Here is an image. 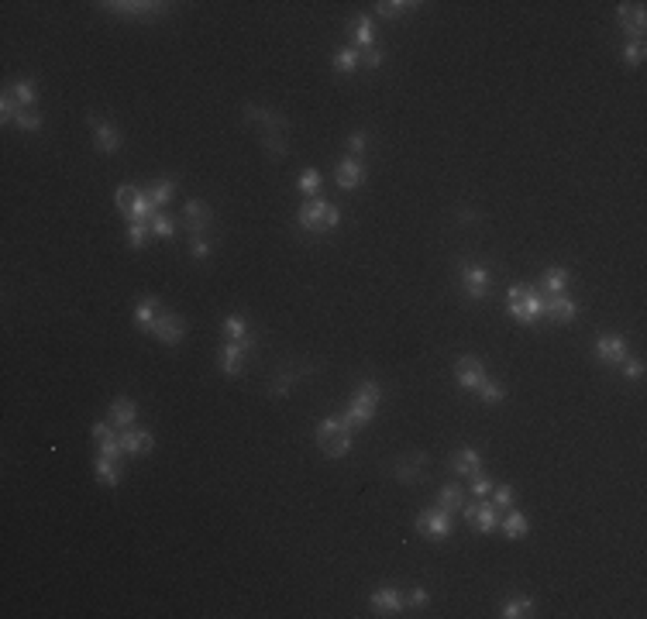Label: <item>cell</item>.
Segmentation results:
<instances>
[{
	"mask_svg": "<svg viewBox=\"0 0 647 619\" xmlns=\"http://www.w3.org/2000/svg\"><path fill=\"white\" fill-rule=\"evenodd\" d=\"M317 447L324 458H344L351 451V427H344L341 416H327L317 423Z\"/></svg>",
	"mask_w": 647,
	"mask_h": 619,
	"instance_id": "1",
	"label": "cell"
},
{
	"mask_svg": "<svg viewBox=\"0 0 647 619\" xmlns=\"http://www.w3.org/2000/svg\"><path fill=\"white\" fill-rule=\"evenodd\" d=\"M379 403H383V389L375 386V382H362L359 392H355V399L348 403V413L341 416L344 420V427H365L368 420H372V413L379 410Z\"/></svg>",
	"mask_w": 647,
	"mask_h": 619,
	"instance_id": "2",
	"label": "cell"
},
{
	"mask_svg": "<svg viewBox=\"0 0 647 619\" xmlns=\"http://www.w3.org/2000/svg\"><path fill=\"white\" fill-rule=\"evenodd\" d=\"M506 313L517 320V324H537L544 317V300L541 293L527 289V285H510V307Z\"/></svg>",
	"mask_w": 647,
	"mask_h": 619,
	"instance_id": "3",
	"label": "cell"
},
{
	"mask_svg": "<svg viewBox=\"0 0 647 619\" xmlns=\"http://www.w3.org/2000/svg\"><path fill=\"white\" fill-rule=\"evenodd\" d=\"M296 220H300V228H307V231H331V228L341 224V213H337V206L324 204V200H307V204L300 206Z\"/></svg>",
	"mask_w": 647,
	"mask_h": 619,
	"instance_id": "4",
	"label": "cell"
},
{
	"mask_svg": "<svg viewBox=\"0 0 647 619\" xmlns=\"http://www.w3.org/2000/svg\"><path fill=\"white\" fill-rule=\"evenodd\" d=\"M110 14H121V18H162L169 4H156V0H107L100 4Z\"/></svg>",
	"mask_w": 647,
	"mask_h": 619,
	"instance_id": "5",
	"label": "cell"
},
{
	"mask_svg": "<svg viewBox=\"0 0 647 619\" xmlns=\"http://www.w3.org/2000/svg\"><path fill=\"white\" fill-rule=\"evenodd\" d=\"M416 533L424 541H444L451 533V519H448V509H424L416 516Z\"/></svg>",
	"mask_w": 647,
	"mask_h": 619,
	"instance_id": "6",
	"label": "cell"
},
{
	"mask_svg": "<svg viewBox=\"0 0 647 619\" xmlns=\"http://www.w3.org/2000/svg\"><path fill=\"white\" fill-rule=\"evenodd\" d=\"M248 351H252V337L228 341V344H224V351H221V372H224V375H241Z\"/></svg>",
	"mask_w": 647,
	"mask_h": 619,
	"instance_id": "7",
	"label": "cell"
},
{
	"mask_svg": "<svg viewBox=\"0 0 647 619\" xmlns=\"http://www.w3.org/2000/svg\"><path fill=\"white\" fill-rule=\"evenodd\" d=\"M86 121H90V128H93V145H97V152L114 155L121 148V131L114 128V124L100 121L97 114H86Z\"/></svg>",
	"mask_w": 647,
	"mask_h": 619,
	"instance_id": "8",
	"label": "cell"
},
{
	"mask_svg": "<svg viewBox=\"0 0 647 619\" xmlns=\"http://www.w3.org/2000/svg\"><path fill=\"white\" fill-rule=\"evenodd\" d=\"M482 379H486V368H482V361L475 358V355H462V358L455 361V382L462 389H479Z\"/></svg>",
	"mask_w": 647,
	"mask_h": 619,
	"instance_id": "9",
	"label": "cell"
},
{
	"mask_svg": "<svg viewBox=\"0 0 647 619\" xmlns=\"http://www.w3.org/2000/svg\"><path fill=\"white\" fill-rule=\"evenodd\" d=\"M148 331H152L162 344H180L182 334H186V324H182V317H176V313H158V320L148 327Z\"/></svg>",
	"mask_w": 647,
	"mask_h": 619,
	"instance_id": "10",
	"label": "cell"
},
{
	"mask_svg": "<svg viewBox=\"0 0 647 619\" xmlns=\"http://www.w3.org/2000/svg\"><path fill=\"white\" fill-rule=\"evenodd\" d=\"M368 606H372L379 616H396V613L407 609V595L400 592V589H379V592H372Z\"/></svg>",
	"mask_w": 647,
	"mask_h": 619,
	"instance_id": "11",
	"label": "cell"
},
{
	"mask_svg": "<svg viewBox=\"0 0 647 619\" xmlns=\"http://www.w3.org/2000/svg\"><path fill=\"white\" fill-rule=\"evenodd\" d=\"M252 124H259L262 134H283L286 121L276 114V110H265V107H255V103H245V110H241Z\"/></svg>",
	"mask_w": 647,
	"mask_h": 619,
	"instance_id": "12",
	"label": "cell"
},
{
	"mask_svg": "<svg viewBox=\"0 0 647 619\" xmlns=\"http://www.w3.org/2000/svg\"><path fill=\"white\" fill-rule=\"evenodd\" d=\"M462 285L472 300H486L489 296V269L482 265H465L462 269Z\"/></svg>",
	"mask_w": 647,
	"mask_h": 619,
	"instance_id": "13",
	"label": "cell"
},
{
	"mask_svg": "<svg viewBox=\"0 0 647 619\" xmlns=\"http://www.w3.org/2000/svg\"><path fill=\"white\" fill-rule=\"evenodd\" d=\"M121 451L131 454V458H138V454H148L152 447H156V437L148 434V430H134V427H124V434H121Z\"/></svg>",
	"mask_w": 647,
	"mask_h": 619,
	"instance_id": "14",
	"label": "cell"
},
{
	"mask_svg": "<svg viewBox=\"0 0 647 619\" xmlns=\"http://www.w3.org/2000/svg\"><path fill=\"white\" fill-rule=\"evenodd\" d=\"M617 18H620V25L626 35H644L647 28V14H644V4H620L617 7Z\"/></svg>",
	"mask_w": 647,
	"mask_h": 619,
	"instance_id": "15",
	"label": "cell"
},
{
	"mask_svg": "<svg viewBox=\"0 0 647 619\" xmlns=\"http://www.w3.org/2000/svg\"><path fill=\"white\" fill-rule=\"evenodd\" d=\"M544 317H551L558 324H571L578 317V303L569 300V296H561V293H554L551 300H544Z\"/></svg>",
	"mask_w": 647,
	"mask_h": 619,
	"instance_id": "16",
	"label": "cell"
},
{
	"mask_svg": "<svg viewBox=\"0 0 647 619\" xmlns=\"http://www.w3.org/2000/svg\"><path fill=\"white\" fill-rule=\"evenodd\" d=\"M334 179H337V186H341V189H359V186L365 182L362 162H359V158H351V155H348V158H341V162H337Z\"/></svg>",
	"mask_w": 647,
	"mask_h": 619,
	"instance_id": "17",
	"label": "cell"
},
{
	"mask_svg": "<svg viewBox=\"0 0 647 619\" xmlns=\"http://www.w3.org/2000/svg\"><path fill=\"white\" fill-rule=\"evenodd\" d=\"M595 355L602 361H610V365H620L626 358V341L620 334H602L595 341Z\"/></svg>",
	"mask_w": 647,
	"mask_h": 619,
	"instance_id": "18",
	"label": "cell"
},
{
	"mask_svg": "<svg viewBox=\"0 0 647 619\" xmlns=\"http://www.w3.org/2000/svg\"><path fill=\"white\" fill-rule=\"evenodd\" d=\"M465 519L479 530V533H492L499 526V513L496 506H465Z\"/></svg>",
	"mask_w": 647,
	"mask_h": 619,
	"instance_id": "19",
	"label": "cell"
},
{
	"mask_svg": "<svg viewBox=\"0 0 647 619\" xmlns=\"http://www.w3.org/2000/svg\"><path fill=\"white\" fill-rule=\"evenodd\" d=\"M427 464V454H410V458H403V461H396V468H392V475H396V482H420V468Z\"/></svg>",
	"mask_w": 647,
	"mask_h": 619,
	"instance_id": "20",
	"label": "cell"
},
{
	"mask_svg": "<svg viewBox=\"0 0 647 619\" xmlns=\"http://www.w3.org/2000/svg\"><path fill=\"white\" fill-rule=\"evenodd\" d=\"M182 213H186V220H190V228L200 234L210 228V220H214V210L210 206H204L200 200H186V206H182Z\"/></svg>",
	"mask_w": 647,
	"mask_h": 619,
	"instance_id": "21",
	"label": "cell"
},
{
	"mask_svg": "<svg viewBox=\"0 0 647 619\" xmlns=\"http://www.w3.org/2000/svg\"><path fill=\"white\" fill-rule=\"evenodd\" d=\"M451 468H455V475H472V478H479V475H482V458H479L472 447H462V451L455 454Z\"/></svg>",
	"mask_w": 647,
	"mask_h": 619,
	"instance_id": "22",
	"label": "cell"
},
{
	"mask_svg": "<svg viewBox=\"0 0 647 619\" xmlns=\"http://www.w3.org/2000/svg\"><path fill=\"white\" fill-rule=\"evenodd\" d=\"M134 416H138V406H134L131 396H117V399L110 403V420H114L117 427H131Z\"/></svg>",
	"mask_w": 647,
	"mask_h": 619,
	"instance_id": "23",
	"label": "cell"
},
{
	"mask_svg": "<svg viewBox=\"0 0 647 619\" xmlns=\"http://www.w3.org/2000/svg\"><path fill=\"white\" fill-rule=\"evenodd\" d=\"M158 313H162V307H158V300H156V296H145V300H141V303L134 307V324L148 331V327H152V324L158 320Z\"/></svg>",
	"mask_w": 647,
	"mask_h": 619,
	"instance_id": "24",
	"label": "cell"
},
{
	"mask_svg": "<svg viewBox=\"0 0 647 619\" xmlns=\"http://www.w3.org/2000/svg\"><path fill=\"white\" fill-rule=\"evenodd\" d=\"M414 7H420L416 0H383V4H375V14L379 18H386V21H396V18H403V14H410Z\"/></svg>",
	"mask_w": 647,
	"mask_h": 619,
	"instance_id": "25",
	"label": "cell"
},
{
	"mask_svg": "<svg viewBox=\"0 0 647 619\" xmlns=\"http://www.w3.org/2000/svg\"><path fill=\"white\" fill-rule=\"evenodd\" d=\"M97 482L100 485H107V489H114L117 482H121V471H117V461H110V458H104V454H97Z\"/></svg>",
	"mask_w": 647,
	"mask_h": 619,
	"instance_id": "26",
	"label": "cell"
},
{
	"mask_svg": "<svg viewBox=\"0 0 647 619\" xmlns=\"http://www.w3.org/2000/svg\"><path fill=\"white\" fill-rule=\"evenodd\" d=\"M351 38H355V45H359V49H375V28H372V18H355V35H351Z\"/></svg>",
	"mask_w": 647,
	"mask_h": 619,
	"instance_id": "27",
	"label": "cell"
},
{
	"mask_svg": "<svg viewBox=\"0 0 647 619\" xmlns=\"http://www.w3.org/2000/svg\"><path fill=\"white\" fill-rule=\"evenodd\" d=\"M362 66V52L359 49H341L334 55V69L341 73V76H348V73H355Z\"/></svg>",
	"mask_w": 647,
	"mask_h": 619,
	"instance_id": "28",
	"label": "cell"
},
{
	"mask_svg": "<svg viewBox=\"0 0 647 619\" xmlns=\"http://www.w3.org/2000/svg\"><path fill=\"white\" fill-rule=\"evenodd\" d=\"M145 193H148V200H152V204H156V210H158V206H165L169 200H173V193H176V182H173V179H158V182H152Z\"/></svg>",
	"mask_w": 647,
	"mask_h": 619,
	"instance_id": "29",
	"label": "cell"
},
{
	"mask_svg": "<svg viewBox=\"0 0 647 619\" xmlns=\"http://www.w3.org/2000/svg\"><path fill=\"white\" fill-rule=\"evenodd\" d=\"M569 283H571V272L569 269H561V265H554V269H547V272H544V289H547L551 296H554V293H561Z\"/></svg>",
	"mask_w": 647,
	"mask_h": 619,
	"instance_id": "30",
	"label": "cell"
},
{
	"mask_svg": "<svg viewBox=\"0 0 647 619\" xmlns=\"http://www.w3.org/2000/svg\"><path fill=\"white\" fill-rule=\"evenodd\" d=\"M503 533H506L510 541H523V537L530 533V523H527V516H523V513H510V516H506V523H503Z\"/></svg>",
	"mask_w": 647,
	"mask_h": 619,
	"instance_id": "31",
	"label": "cell"
},
{
	"mask_svg": "<svg viewBox=\"0 0 647 619\" xmlns=\"http://www.w3.org/2000/svg\"><path fill=\"white\" fill-rule=\"evenodd\" d=\"M438 502H441V509H448V513H451V509H462L465 492H462V485H455V482H451V485H444V489H441Z\"/></svg>",
	"mask_w": 647,
	"mask_h": 619,
	"instance_id": "32",
	"label": "cell"
},
{
	"mask_svg": "<svg viewBox=\"0 0 647 619\" xmlns=\"http://www.w3.org/2000/svg\"><path fill=\"white\" fill-rule=\"evenodd\" d=\"M644 55H647V49H644V42L637 38V42H626L620 49V59H623V66H630V69H637L641 62H644Z\"/></svg>",
	"mask_w": 647,
	"mask_h": 619,
	"instance_id": "33",
	"label": "cell"
},
{
	"mask_svg": "<svg viewBox=\"0 0 647 619\" xmlns=\"http://www.w3.org/2000/svg\"><path fill=\"white\" fill-rule=\"evenodd\" d=\"M134 196H138V189H134V186H117V193H114L117 210H121L128 220H131V213H134Z\"/></svg>",
	"mask_w": 647,
	"mask_h": 619,
	"instance_id": "34",
	"label": "cell"
},
{
	"mask_svg": "<svg viewBox=\"0 0 647 619\" xmlns=\"http://www.w3.org/2000/svg\"><path fill=\"white\" fill-rule=\"evenodd\" d=\"M479 399H482V403H489V406H496V403H503V399H506V392H503L499 382L482 379V386H479Z\"/></svg>",
	"mask_w": 647,
	"mask_h": 619,
	"instance_id": "35",
	"label": "cell"
},
{
	"mask_svg": "<svg viewBox=\"0 0 647 619\" xmlns=\"http://www.w3.org/2000/svg\"><path fill=\"white\" fill-rule=\"evenodd\" d=\"M224 334H228V341H241V337H248V320H245L241 313L228 317V320H224Z\"/></svg>",
	"mask_w": 647,
	"mask_h": 619,
	"instance_id": "36",
	"label": "cell"
},
{
	"mask_svg": "<svg viewBox=\"0 0 647 619\" xmlns=\"http://www.w3.org/2000/svg\"><path fill=\"white\" fill-rule=\"evenodd\" d=\"M530 609H534V602H530V599H510V602L503 606V616L506 619H523V616H530Z\"/></svg>",
	"mask_w": 647,
	"mask_h": 619,
	"instance_id": "37",
	"label": "cell"
},
{
	"mask_svg": "<svg viewBox=\"0 0 647 619\" xmlns=\"http://www.w3.org/2000/svg\"><path fill=\"white\" fill-rule=\"evenodd\" d=\"M11 93H14V100L21 103V107H31L35 97H38V93H35V83H28V79H18V83L11 86Z\"/></svg>",
	"mask_w": 647,
	"mask_h": 619,
	"instance_id": "38",
	"label": "cell"
},
{
	"mask_svg": "<svg viewBox=\"0 0 647 619\" xmlns=\"http://www.w3.org/2000/svg\"><path fill=\"white\" fill-rule=\"evenodd\" d=\"M145 231H148V220H128V244L131 248H141V244H145Z\"/></svg>",
	"mask_w": 647,
	"mask_h": 619,
	"instance_id": "39",
	"label": "cell"
},
{
	"mask_svg": "<svg viewBox=\"0 0 647 619\" xmlns=\"http://www.w3.org/2000/svg\"><path fill=\"white\" fill-rule=\"evenodd\" d=\"M148 228H152V234H158V237H173V234H176L173 220H169L165 213H156V217L148 220Z\"/></svg>",
	"mask_w": 647,
	"mask_h": 619,
	"instance_id": "40",
	"label": "cell"
},
{
	"mask_svg": "<svg viewBox=\"0 0 647 619\" xmlns=\"http://www.w3.org/2000/svg\"><path fill=\"white\" fill-rule=\"evenodd\" d=\"M97 451L104 454V458H110V461H117L124 451H121V440H114V434L110 437H104V440H97Z\"/></svg>",
	"mask_w": 647,
	"mask_h": 619,
	"instance_id": "41",
	"label": "cell"
},
{
	"mask_svg": "<svg viewBox=\"0 0 647 619\" xmlns=\"http://www.w3.org/2000/svg\"><path fill=\"white\" fill-rule=\"evenodd\" d=\"M14 124L21 131H38L42 128V114H35V110H21L18 117H14Z\"/></svg>",
	"mask_w": 647,
	"mask_h": 619,
	"instance_id": "42",
	"label": "cell"
},
{
	"mask_svg": "<svg viewBox=\"0 0 647 619\" xmlns=\"http://www.w3.org/2000/svg\"><path fill=\"white\" fill-rule=\"evenodd\" d=\"M320 189V172L317 169H307L303 176H300V193H307V196H313Z\"/></svg>",
	"mask_w": 647,
	"mask_h": 619,
	"instance_id": "43",
	"label": "cell"
},
{
	"mask_svg": "<svg viewBox=\"0 0 647 619\" xmlns=\"http://www.w3.org/2000/svg\"><path fill=\"white\" fill-rule=\"evenodd\" d=\"M492 506H496V509H510V506H513V489H510V485L492 489Z\"/></svg>",
	"mask_w": 647,
	"mask_h": 619,
	"instance_id": "44",
	"label": "cell"
},
{
	"mask_svg": "<svg viewBox=\"0 0 647 619\" xmlns=\"http://www.w3.org/2000/svg\"><path fill=\"white\" fill-rule=\"evenodd\" d=\"M0 114H4V121H14V117L21 114V103L14 100V93H4V100H0Z\"/></svg>",
	"mask_w": 647,
	"mask_h": 619,
	"instance_id": "45",
	"label": "cell"
},
{
	"mask_svg": "<svg viewBox=\"0 0 647 619\" xmlns=\"http://www.w3.org/2000/svg\"><path fill=\"white\" fill-rule=\"evenodd\" d=\"M262 145H265L269 152L276 155V158H283V155H286V141H283V134H262Z\"/></svg>",
	"mask_w": 647,
	"mask_h": 619,
	"instance_id": "46",
	"label": "cell"
},
{
	"mask_svg": "<svg viewBox=\"0 0 647 619\" xmlns=\"http://www.w3.org/2000/svg\"><path fill=\"white\" fill-rule=\"evenodd\" d=\"M620 365H623V375H626V379H641V375H644V361L641 358H623Z\"/></svg>",
	"mask_w": 647,
	"mask_h": 619,
	"instance_id": "47",
	"label": "cell"
},
{
	"mask_svg": "<svg viewBox=\"0 0 647 619\" xmlns=\"http://www.w3.org/2000/svg\"><path fill=\"white\" fill-rule=\"evenodd\" d=\"M362 62L368 66V69H379V66L386 62V52H383V49H368V52L362 55Z\"/></svg>",
	"mask_w": 647,
	"mask_h": 619,
	"instance_id": "48",
	"label": "cell"
},
{
	"mask_svg": "<svg viewBox=\"0 0 647 619\" xmlns=\"http://www.w3.org/2000/svg\"><path fill=\"white\" fill-rule=\"evenodd\" d=\"M348 152H351V158L365 152V134H362V131H355V134L348 138Z\"/></svg>",
	"mask_w": 647,
	"mask_h": 619,
	"instance_id": "49",
	"label": "cell"
},
{
	"mask_svg": "<svg viewBox=\"0 0 647 619\" xmlns=\"http://www.w3.org/2000/svg\"><path fill=\"white\" fill-rule=\"evenodd\" d=\"M190 255H193V258H207L210 255V241H204V237H193V244H190Z\"/></svg>",
	"mask_w": 647,
	"mask_h": 619,
	"instance_id": "50",
	"label": "cell"
},
{
	"mask_svg": "<svg viewBox=\"0 0 647 619\" xmlns=\"http://www.w3.org/2000/svg\"><path fill=\"white\" fill-rule=\"evenodd\" d=\"M472 492H475V495H479V499H486V495H489V492H492V482H489V478H486V475H479V478H475V482H472Z\"/></svg>",
	"mask_w": 647,
	"mask_h": 619,
	"instance_id": "51",
	"label": "cell"
},
{
	"mask_svg": "<svg viewBox=\"0 0 647 619\" xmlns=\"http://www.w3.org/2000/svg\"><path fill=\"white\" fill-rule=\"evenodd\" d=\"M410 606H427V592H424V589H414V592H410Z\"/></svg>",
	"mask_w": 647,
	"mask_h": 619,
	"instance_id": "52",
	"label": "cell"
},
{
	"mask_svg": "<svg viewBox=\"0 0 647 619\" xmlns=\"http://www.w3.org/2000/svg\"><path fill=\"white\" fill-rule=\"evenodd\" d=\"M104 437H110V427L107 423H93V440H104Z\"/></svg>",
	"mask_w": 647,
	"mask_h": 619,
	"instance_id": "53",
	"label": "cell"
}]
</instances>
